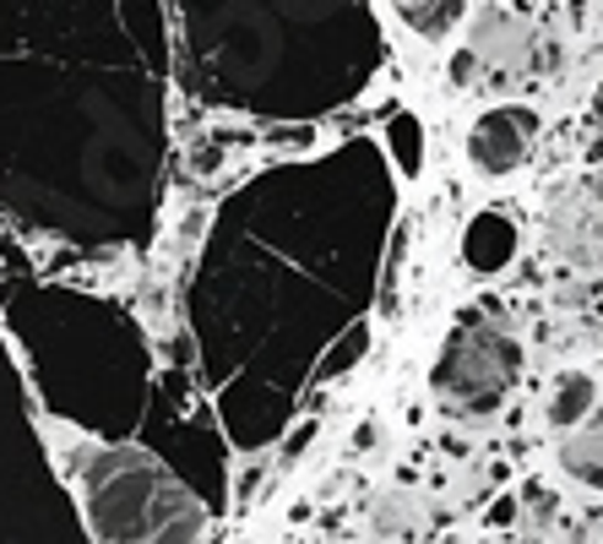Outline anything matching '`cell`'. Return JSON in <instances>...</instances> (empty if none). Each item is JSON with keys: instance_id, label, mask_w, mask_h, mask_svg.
<instances>
[{"instance_id": "6da1fadb", "label": "cell", "mask_w": 603, "mask_h": 544, "mask_svg": "<svg viewBox=\"0 0 603 544\" xmlns=\"http://www.w3.org/2000/svg\"><path fill=\"white\" fill-rule=\"evenodd\" d=\"M66 484L82 501L98 544H197L207 529L201 501L141 447H109L76 436Z\"/></svg>"}, {"instance_id": "7a4b0ae2", "label": "cell", "mask_w": 603, "mask_h": 544, "mask_svg": "<svg viewBox=\"0 0 603 544\" xmlns=\"http://www.w3.org/2000/svg\"><path fill=\"white\" fill-rule=\"evenodd\" d=\"M517 370H522V343H517V333L500 327V322L473 316V322H463L446 338L430 381H435V398L452 408V414H495V408L511 398Z\"/></svg>"}, {"instance_id": "ba28073f", "label": "cell", "mask_w": 603, "mask_h": 544, "mask_svg": "<svg viewBox=\"0 0 603 544\" xmlns=\"http://www.w3.org/2000/svg\"><path fill=\"white\" fill-rule=\"evenodd\" d=\"M392 6H398V17L408 28H419V33H430V39H446L452 22L468 11V0H392Z\"/></svg>"}, {"instance_id": "5b68a950", "label": "cell", "mask_w": 603, "mask_h": 544, "mask_svg": "<svg viewBox=\"0 0 603 544\" xmlns=\"http://www.w3.org/2000/svg\"><path fill=\"white\" fill-rule=\"evenodd\" d=\"M463 257H468L473 272H500L511 257H517V229L506 212H478L463 234Z\"/></svg>"}, {"instance_id": "3957f363", "label": "cell", "mask_w": 603, "mask_h": 544, "mask_svg": "<svg viewBox=\"0 0 603 544\" xmlns=\"http://www.w3.org/2000/svg\"><path fill=\"white\" fill-rule=\"evenodd\" d=\"M538 147V115L528 104H495L473 121L468 136V158L478 175L500 180V175H517Z\"/></svg>"}, {"instance_id": "52a82bcc", "label": "cell", "mask_w": 603, "mask_h": 544, "mask_svg": "<svg viewBox=\"0 0 603 544\" xmlns=\"http://www.w3.org/2000/svg\"><path fill=\"white\" fill-rule=\"evenodd\" d=\"M419 523H424V495L408 490V484H387L370 501V534L375 540H408Z\"/></svg>"}, {"instance_id": "9c48e42d", "label": "cell", "mask_w": 603, "mask_h": 544, "mask_svg": "<svg viewBox=\"0 0 603 544\" xmlns=\"http://www.w3.org/2000/svg\"><path fill=\"white\" fill-rule=\"evenodd\" d=\"M478 55H489L495 66H522V55H528V28H522V22H506V17H489L484 33H478Z\"/></svg>"}, {"instance_id": "30bf717a", "label": "cell", "mask_w": 603, "mask_h": 544, "mask_svg": "<svg viewBox=\"0 0 603 544\" xmlns=\"http://www.w3.org/2000/svg\"><path fill=\"white\" fill-rule=\"evenodd\" d=\"M387 147H392L402 175H419V164H424V126L413 115H392L387 121Z\"/></svg>"}, {"instance_id": "277c9868", "label": "cell", "mask_w": 603, "mask_h": 544, "mask_svg": "<svg viewBox=\"0 0 603 544\" xmlns=\"http://www.w3.org/2000/svg\"><path fill=\"white\" fill-rule=\"evenodd\" d=\"M593 408H599V381L588 370H560L549 381V393H543V419L560 436H571L582 419H593Z\"/></svg>"}, {"instance_id": "8992f818", "label": "cell", "mask_w": 603, "mask_h": 544, "mask_svg": "<svg viewBox=\"0 0 603 544\" xmlns=\"http://www.w3.org/2000/svg\"><path fill=\"white\" fill-rule=\"evenodd\" d=\"M560 469L588 484V490H603V414L582 419L565 441H560Z\"/></svg>"}]
</instances>
